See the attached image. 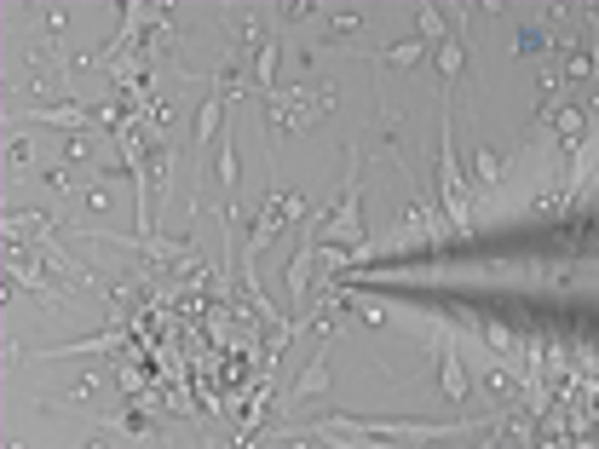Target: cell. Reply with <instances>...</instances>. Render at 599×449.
Segmentation results:
<instances>
[{"mask_svg":"<svg viewBox=\"0 0 599 449\" xmlns=\"http://www.w3.org/2000/svg\"><path fill=\"white\" fill-rule=\"evenodd\" d=\"M438 196H444V219L467 237L473 231V202H467V173H461L456 139H450V87L438 93Z\"/></svg>","mask_w":599,"mask_h":449,"instance_id":"obj_1","label":"cell"},{"mask_svg":"<svg viewBox=\"0 0 599 449\" xmlns=\"http://www.w3.org/2000/svg\"><path fill=\"white\" fill-rule=\"evenodd\" d=\"M363 237V150H352V173H346V196L335 202V213L317 225L323 248H358Z\"/></svg>","mask_w":599,"mask_h":449,"instance_id":"obj_2","label":"cell"},{"mask_svg":"<svg viewBox=\"0 0 599 449\" xmlns=\"http://www.w3.org/2000/svg\"><path fill=\"white\" fill-rule=\"evenodd\" d=\"M329 98H335L329 87H312V93H306V87H277V93H265V104H271V121H277L283 133H306V127L329 110Z\"/></svg>","mask_w":599,"mask_h":449,"instance_id":"obj_3","label":"cell"},{"mask_svg":"<svg viewBox=\"0 0 599 449\" xmlns=\"http://www.w3.org/2000/svg\"><path fill=\"white\" fill-rule=\"evenodd\" d=\"M438 334H444V357H438V375H444V398L461 403L467 398V369H461V340L450 323H438Z\"/></svg>","mask_w":599,"mask_h":449,"instance_id":"obj_4","label":"cell"},{"mask_svg":"<svg viewBox=\"0 0 599 449\" xmlns=\"http://www.w3.org/2000/svg\"><path fill=\"white\" fill-rule=\"evenodd\" d=\"M317 392H329V357L317 352L300 375L288 380V392H283V403H294V398H317Z\"/></svg>","mask_w":599,"mask_h":449,"instance_id":"obj_5","label":"cell"},{"mask_svg":"<svg viewBox=\"0 0 599 449\" xmlns=\"http://www.w3.org/2000/svg\"><path fill=\"white\" fill-rule=\"evenodd\" d=\"M438 75H444V87H456L461 81V64H467V52H461V35H444V41H438Z\"/></svg>","mask_w":599,"mask_h":449,"instance_id":"obj_6","label":"cell"},{"mask_svg":"<svg viewBox=\"0 0 599 449\" xmlns=\"http://www.w3.org/2000/svg\"><path fill=\"white\" fill-rule=\"evenodd\" d=\"M473 185H479V196H496V185H502V156H490V150H473Z\"/></svg>","mask_w":599,"mask_h":449,"instance_id":"obj_7","label":"cell"},{"mask_svg":"<svg viewBox=\"0 0 599 449\" xmlns=\"http://www.w3.org/2000/svg\"><path fill=\"white\" fill-rule=\"evenodd\" d=\"M444 35H450V18H444L438 6H421V41H427V47H438Z\"/></svg>","mask_w":599,"mask_h":449,"instance_id":"obj_8","label":"cell"},{"mask_svg":"<svg viewBox=\"0 0 599 449\" xmlns=\"http://www.w3.org/2000/svg\"><path fill=\"white\" fill-rule=\"evenodd\" d=\"M219 185H237V144L219 139Z\"/></svg>","mask_w":599,"mask_h":449,"instance_id":"obj_9","label":"cell"},{"mask_svg":"<svg viewBox=\"0 0 599 449\" xmlns=\"http://www.w3.org/2000/svg\"><path fill=\"white\" fill-rule=\"evenodd\" d=\"M110 202H116V185H87V208H110Z\"/></svg>","mask_w":599,"mask_h":449,"instance_id":"obj_10","label":"cell"}]
</instances>
